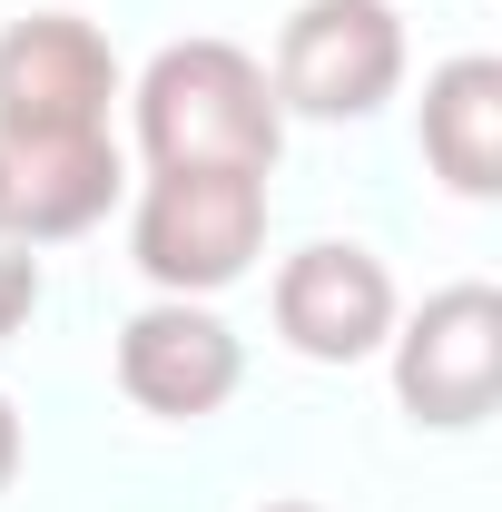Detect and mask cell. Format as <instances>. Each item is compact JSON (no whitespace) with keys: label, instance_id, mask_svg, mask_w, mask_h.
<instances>
[{"label":"cell","instance_id":"obj_1","mask_svg":"<svg viewBox=\"0 0 502 512\" xmlns=\"http://www.w3.org/2000/svg\"><path fill=\"white\" fill-rule=\"evenodd\" d=\"M119 60L79 10H30L0 30V168H10V237L50 247L109 217L119 138H109Z\"/></svg>","mask_w":502,"mask_h":512},{"label":"cell","instance_id":"obj_2","mask_svg":"<svg viewBox=\"0 0 502 512\" xmlns=\"http://www.w3.org/2000/svg\"><path fill=\"white\" fill-rule=\"evenodd\" d=\"M138 148L148 168H276L286 148V109L266 60L237 40H168L138 69Z\"/></svg>","mask_w":502,"mask_h":512},{"label":"cell","instance_id":"obj_3","mask_svg":"<svg viewBox=\"0 0 502 512\" xmlns=\"http://www.w3.org/2000/svg\"><path fill=\"white\" fill-rule=\"evenodd\" d=\"M128 247L148 266V286L168 296H217L237 286L266 247V178L256 168H148Z\"/></svg>","mask_w":502,"mask_h":512},{"label":"cell","instance_id":"obj_4","mask_svg":"<svg viewBox=\"0 0 502 512\" xmlns=\"http://www.w3.org/2000/svg\"><path fill=\"white\" fill-rule=\"evenodd\" d=\"M266 79H276V109H296V119H375L404 79L394 0H306Z\"/></svg>","mask_w":502,"mask_h":512},{"label":"cell","instance_id":"obj_5","mask_svg":"<svg viewBox=\"0 0 502 512\" xmlns=\"http://www.w3.org/2000/svg\"><path fill=\"white\" fill-rule=\"evenodd\" d=\"M394 394L434 434H463V424L493 414V394H502V296L493 286L424 296V316L394 335Z\"/></svg>","mask_w":502,"mask_h":512},{"label":"cell","instance_id":"obj_6","mask_svg":"<svg viewBox=\"0 0 502 512\" xmlns=\"http://www.w3.org/2000/svg\"><path fill=\"white\" fill-rule=\"evenodd\" d=\"M237 375H247L237 335L197 296H158V306H138L119 325V384H128V404L158 414V424H207L237 394Z\"/></svg>","mask_w":502,"mask_h":512},{"label":"cell","instance_id":"obj_7","mask_svg":"<svg viewBox=\"0 0 502 512\" xmlns=\"http://www.w3.org/2000/svg\"><path fill=\"white\" fill-rule=\"evenodd\" d=\"M276 335L306 355V365H355L394 335V276L384 256L345 247V237H315L276 266Z\"/></svg>","mask_w":502,"mask_h":512},{"label":"cell","instance_id":"obj_8","mask_svg":"<svg viewBox=\"0 0 502 512\" xmlns=\"http://www.w3.org/2000/svg\"><path fill=\"white\" fill-rule=\"evenodd\" d=\"M424 158L453 197L502 188V60H443L424 79Z\"/></svg>","mask_w":502,"mask_h":512},{"label":"cell","instance_id":"obj_9","mask_svg":"<svg viewBox=\"0 0 502 512\" xmlns=\"http://www.w3.org/2000/svg\"><path fill=\"white\" fill-rule=\"evenodd\" d=\"M40 306V256L20 247V237H0V335H20Z\"/></svg>","mask_w":502,"mask_h":512},{"label":"cell","instance_id":"obj_10","mask_svg":"<svg viewBox=\"0 0 502 512\" xmlns=\"http://www.w3.org/2000/svg\"><path fill=\"white\" fill-rule=\"evenodd\" d=\"M10 473H20V414H10V394H0V493H10Z\"/></svg>","mask_w":502,"mask_h":512},{"label":"cell","instance_id":"obj_11","mask_svg":"<svg viewBox=\"0 0 502 512\" xmlns=\"http://www.w3.org/2000/svg\"><path fill=\"white\" fill-rule=\"evenodd\" d=\"M0 237H10V168H0Z\"/></svg>","mask_w":502,"mask_h":512},{"label":"cell","instance_id":"obj_12","mask_svg":"<svg viewBox=\"0 0 502 512\" xmlns=\"http://www.w3.org/2000/svg\"><path fill=\"white\" fill-rule=\"evenodd\" d=\"M266 512H315V503H266Z\"/></svg>","mask_w":502,"mask_h":512}]
</instances>
